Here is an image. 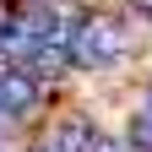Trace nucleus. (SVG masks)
<instances>
[{"label": "nucleus", "mask_w": 152, "mask_h": 152, "mask_svg": "<svg viewBox=\"0 0 152 152\" xmlns=\"http://www.w3.org/2000/svg\"><path fill=\"white\" fill-rule=\"evenodd\" d=\"M92 152H130V141H125V130H98L92 136Z\"/></svg>", "instance_id": "39448f33"}, {"label": "nucleus", "mask_w": 152, "mask_h": 152, "mask_svg": "<svg viewBox=\"0 0 152 152\" xmlns=\"http://www.w3.org/2000/svg\"><path fill=\"white\" fill-rule=\"evenodd\" d=\"M130 33L125 22L114 11H82L76 16V38H71V65H82V71H109V65H120L130 60Z\"/></svg>", "instance_id": "f257e3e1"}, {"label": "nucleus", "mask_w": 152, "mask_h": 152, "mask_svg": "<svg viewBox=\"0 0 152 152\" xmlns=\"http://www.w3.org/2000/svg\"><path fill=\"white\" fill-rule=\"evenodd\" d=\"M33 152H54V147H49V141H33Z\"/></svg>", "instance_id": "423d86ee"}, {"label": "nucleus", "mask_w": 152, "mask_h": 152, "mask_svg": "<svg viewBox=\"0 0 152 152\" xmlns=\"http://www.w3.org/2000/svg\"><path fill=\"white\" fill-rule=\"evenodd\" d=\"M92 136H98V125H92L87 114L71 109V114H54V125H49L44 141H49L54 152H92Z\"/></svg>", "instance_id": "7ed1b4c3"}, {"label": "nucleus", "mask_w": 152, "mask_h": 152, "mask_svg": "<svg viewBox=\"0 0 152 152\" xmlns=\"http://www.w3.org/2000/svg\"><path fill=\"white\" fill-rule=\"evenodd\" d=\"M125 141H130V152H152V109L147 103L125 120Z\"/></svg>", "instance_id": "20e7f679"}, {"label": "nucleus", "mask_w": 152, "mask_h": 152, "mask_svg": "<svg viewBox=\"0 0 152 152\" xmlns=\"http://www.w3.org/2000/svg\"><path fill=\"white\" fill-rule=\"evenodd\" d=\"M44 82L27 71V65H11L6 76H0V120H27V114L44 103Z\"/></svg>", "instance_id": "f03ea898"}]
</instances>
